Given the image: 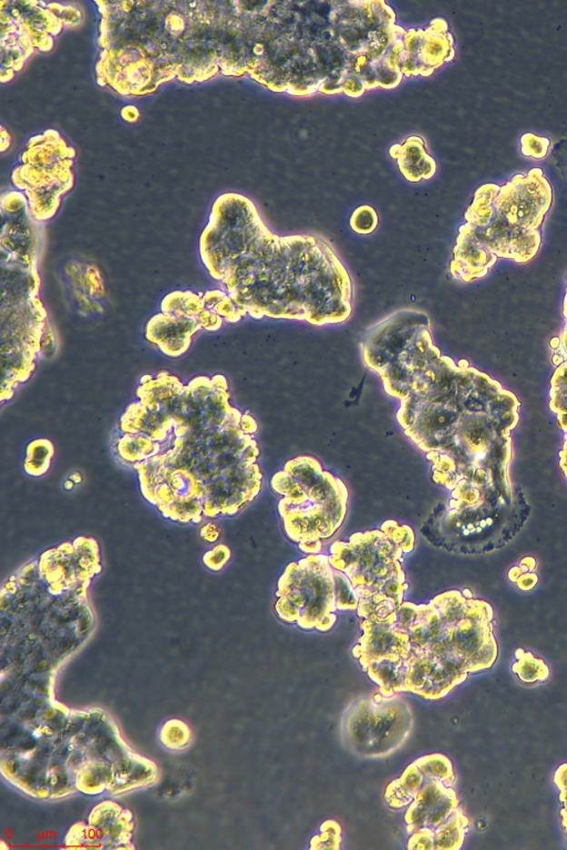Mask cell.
Segmentation results:
<instances>
[{
  "instance_id": "3",
  "label": "cell",
  "mask_w": 567,
  "mask_h": 850,
  "mask_svg": "<svg viewBox=\"0 0 567 850\" xmlns=\"http://www.w3.org/2000/svg\"><path fill=\"white\" fill-rule=\"evenodd\" d=\"M427 777V776H425ZM439 779L427 777L407 814L408 831L434 833L458 811V799L453 789Z\"/></svg>"
},
{
  "instance_id": "2",
  "label": "cell",
  "mask_w": 567,
  "mask_h": 850,
  "mask_svg": "<svg viewBox=\"0 0 567 850\" xmlns=\"http://www.w3.org/2000/svg\"><path fill=\"white\" fill-rule=\"evenodd\" d=\"M551 202V185L543 172L534 169L526 176H514L512 181L501 187L493 205L496 217L508 221L506 225L533 232L543 221Z\"/></svg>"
},
{
  "instance_id": "5",
  "label": "cell",
  "mask_w": 567,
  "mask_h": 850,
  "mask_svg": "<svg viewBox=\"0 0 567 850\" xmlns=\"http://www.w3.org/2000/svg\"><path fill=\"white\" fill-rule=\"evenodd\" d=\"M427 777L417 766L413 764L409 766L406 773L398 781L393 782L387 789L386 799L393 807H403L408 806L416 797L418 792L423 786Z\"/></svg>"
},
{
  "instance_id": "9",
  "label": "cell",
  "mask_w": 567,
  "mask_h": 850,
  "mask_svg": "<svg viewBox=\"0 0 567 850\" xmlns=\"http://www.w3.org/2000/svg\"><path fill=\"white\" fill-rule=\"evenodd\" d=\"M417 766L424 774V776L439 779L448 786H452L454 782V776L452 763L447 757L443 756H432L420 758L416 762Z\"/></svg>"
},
{
  "instance_id": "6",
  "label": "cell",
  "mask_w": 567,
  "mask_h": 850,
  "mask_svg": "<svg viewBox=\"0 0 567 850\" xmlns=\"http://www.w3.org/2000/svg\"><path fill=\"white\" fill-rule=\"evenodd\" d=\"M204 310V300L191 292H175L162 302L164 313L177 318L196 319Z\"/></svg>"
},
{
  "instance_id": "1",
  "label": "cell",
  "mask_w": 567,
  "mask_h": 850,
  "mask_svg": "<svg viewBox=\"0 0 567 850\" xmlns=\"http://www.w3.org/2000/svg\"><path fill=\"white\" fill-rule=\"evenodd\" d=\"M413 728V715L402 699L362 700L349 711L345 736L359 756H388L406 741Z\"/></svg>"
},
{
  "instance_id": "16",
  "label": "cell",
  "mask_w": 567,
  "mask_h": 850,
  "mask_svg": "<svg viewBox=\"0 0 567 850\" xmlns=\"http://www.w3.org/2000/svg\"><path fill=\"white\" fill-rule=\"evenodd\" d=\"M73 485H74L73 482H71V483L68 482L67 484H65V487H67V489H71V488H73Z\"/></svg>"
},
{
  "instance_id": "7",
  "label": "cell",
  "mask_w": 567,
  "mask_h": 850,
  "mask_svg": "<svg viewBox=\"0 0 567 850\" xmlns=\"http://www.w3.org/2000/svg\"><path fill=\"white\" fill-rule=\"evenodd\" d=\"M468 819L460 809L450 816L437 831L434 832L435 849H457L461 847L464 839V829Z\"/></svg>"
},
{
  "instance_id": "15",
  "label": "cell",
  "mask_w": 567,
  "mask_h": 850,
  "mask_svg": "<svg viewBox=\"0 0 567 850\" xmlns=\"http://www.w3.org/2000/svg\"><path fill=\"white\" fill-rule=\"evenodd\" d=\"M71 480H74V482L75 483H79L81 480L80 475L79 474L73 475V478H71Z\"/></svg>"
},
{
  "instance_id": "12",
  "label": "cell",
  "mask_w": 567,
  "mask_h": 850,
  "mask_svg": "<svg viewBox=\"0 0 567 850\" xmlns=\"http://www.w3.org/2000/svg\"><path fill=\"white\" fill-rule=\"evenodd\" d=\"M555 783L561 791V798L567 797V764L562 766L555 774Z\"/></svg>"
},
{
  "instance_id": "13",
  "label": "cell",
  "mask_w": 567,
  "mask_h": 850,
  "mask_svg": "<svg viewBox=\"0 0 567 850\" xmlns=\"http://www.w3.org/2000/svg\"><path fill=\"white\" fill-rule=\"evenodd\" d=\"M556 154H558L561 171L563 172L567 181V141H563L560 145H556Z\"/></svg>"
},
{
  "instance_id": "4",
  "label": "cell",
  "mask_w": 567,
  "mask_h": 850,
  "mask_svg": "<svg viewBox=\"0 0 567 850\" xmlns=\"http://www.w3.org/2000/svg\"><path fill=\"white\" fill-rule=\"evenodd\" d=\"M201 329L195 319L156 315L146 326V338L171 357H179L189 349L192 336Z\"/></svg>"
},
{
  "instance_id": "14",
  "label": "cell",
  "mask_w": 567,
  "mask_h": 850,
  "mask_svg": "<svg viewBox=\"0 0 567 850\" xmlns=\"http://www.w3.org/2000/svg\"><path fill=\"white\" fill-rule=\"evenodd\" d=\"M561 801L564 804V808L562 809V815H563V825L567 834V797L561 798Z\"/></svg>"
},
{
  "instance_id": "11",
  "label": "cell",
  "mask_w": 567,
  "mask_h": 850,
  "mask_svg": "<svg viewBox=\"0 0 567 850\" xmlns=\"http://www.w3.org/2000/svg\"><path fill=\"white\" fill-rule=\"evenodd\" d=\"M408 847L414 849H433L434 833L429 831L413 833V837L410 838Z\"/></svg>"
},
{
  "instance_id": "8",
  "label": "cell",
  "mask_w": 567,
  "mask_h": 850,
  "mask_svg": "<svg viewBox=\"0 0 567 850\" xmlns=\"http://www.w3.org/2000/svg\"><path fill=\"white\" fill-rule=\"evenodd\" d=\"M516 657H518V661L513 666V671L521 680L525 683H535L548 679L550 670L543 661L536 659L533 655L521 649L516 651Z\"/></svg>"
},
{
  "instance_id": "10",
  "label": "cell",
  "mask_w": 567,
  "mask_h": 850,
  "mask_svg": "<svg viewBox=\"0 0 567 850\" xmlns=\"http://www.w3.org/2000/svg\"><path fill=\"white\" fill-rule=\"evenodd\" d=\"M521 143H522V153L525 156L541 160L545 158L546 154H548L551 141L528 133L522 136Z\"/></svg>"
}]
</instances>
